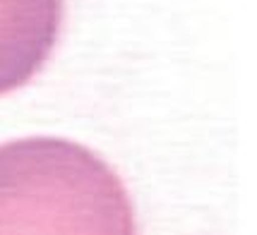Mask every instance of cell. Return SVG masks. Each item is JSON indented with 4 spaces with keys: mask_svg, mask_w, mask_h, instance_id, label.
Segmentation results:
<instances>
[{
    "mask_svg": "<svg viewBox=\"0 0 257 235\" xmlns=\"http://www.w3.org/2000/svg\"><path fill=\"white\" fill-rule=\"evenodd\" d=\"M0 230L133 233L120 178L89 149L65 139L0 146Z\"/></svg>",
    "mask_w": 257,
    "mask_h": 235,
    "instance_id": "6da1fadb",
    "label": "cell"
},
{
    "mask_svg": "<svg viewBox=\"0 0 257 235\" xmlns=\"http://www.w3.org/2000/svg\"><path fill=\"white\" fill-rule=\"evenodd\" d=\"M63 0H0V96L46 65L60 34Z\"/></svg>",
    "mask_w": 257,
    "mask_h": 235,
    "instance_id": "7a4b0ae2",
    "label": "cell"
}]
</instances>
